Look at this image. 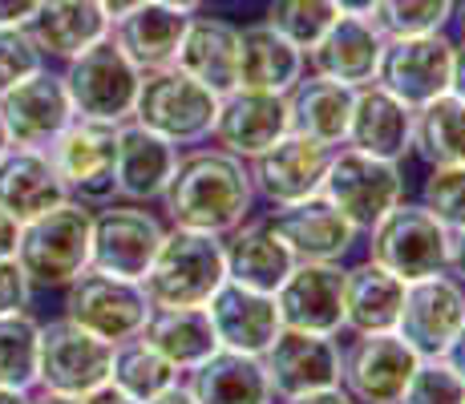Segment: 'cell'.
Wrapping results in <instances>:
<instances>
[{"mask_svg": "<svg viewBox=\"0 0 465 404\" xmlns=\"http://www.w3.org/2000/svg\"><path fill=\"white\" fill-rule=\"evenodd\" d=\"M255 202L259 199L247 162L219 146H191L186 154H178L174 174L158 199L170 227L207 231L219 239L243 219H252Z\"/></svg>", "mask_w": 465, "mask_h": 404, "instance_id": "6da1fadb", "label": "cell"}, {"mask_svg": "<svg viewBox=\"0 0 465 404\" xmlns=\"http://www.w3.org/2000/svg\"><path fill=\"white\" fill-rule=\"evenodd\" d=\"M89 239H94V206L65 199L53 211L21 222L16 263L33 287H65L89 267Z\"/></svg>", "mask_w": 465, "mask_h": 404, "instance_id": "7a4b0ae2", "label": "cell"}, {"mask_svg": "<svg viewBox=\"0 0 465 404\" xmlns=\"http://www.w3.org/2000/svg\"><path fill=\"white\" fill-rule=\"evenodd\" d=\"M223 280H227V267H223L219 235L166 227L154 263L142 275V291L150 308H203Z\"/></svg>", "mask_w": 465, "mask_h": 404, "instance_id": "3957f363", "label": "cell"}, {"mask_svg": "<svg viewBox=\"0 0 465 404\" xmlns=\"http://www.w3.org/2000/svg\"><path fill=\"white\" fill-rule=\"evenodd\" d=\"M214 110H219V94H211L178 65H163L142 74L130 118L163 133L174 146H203L211 138Z\"/></svg>", "mask_w": 465, "mask_h": 404, "instance_id": "277c9868", "label": "cell"}, {"mask_svg": "<svg viewBox=\"0 0 465 404\" xmlns=\"http://www.w3.org/2000/svg\"><path fill=\"white\" fill-rule=\"evenodd\" d=\"M320 194L364 235L392 206L405 202V170H401V162L361 154L352 146H336L328 158Z\"/></svg>", "mask_w": 465, "mask_h": 404, "instance_id": "5b68a950", "label": "cell"}, {"mask_svg": "<svg viewBox=\"0 0 465 404\" xmlns=\"http://www.w3.org/2000/svg\"><path fill=\"white\" fill-rule=\"evenodd\" d=\"M369 239V259L389 267L405 283L429 280V275L450 271V251H453V231L441 227L421 202H401L364 231Z\"/></svg>", "mask_w": 465, "mask_h": 404, "instance_id": "8992f818", "label": "cell"}, {"mask_svg": "<svg viewBox=\"0 0 465 404\" xmlns=\"http://www.w3.org/2000/svg\"><path fill=\"white\" fill-rule=\"evenodd\" d=\"M61 81H65V94H69V102H74L77 118L118 125L134 113L142 69L118 49L114 37H102L97 44H89V49H82L77 57L65 61Z\"/></svg>", "mask_w": 465, "mask_h": 404, "instance_id": "52a82bcc", "label": "cell"}, {"mask_svg": "<svg viewBox=\"0 0 465 404\" xmlns=\"http://www.w3.org/2000/svg\"><path fill=\"white\" fill-rule=\"evenodd\" d=\"M166 222L142 202H105L94 206V239H89V267L118 280L142 283L158 247H163Z\"/></svg>", "mask_w": 465, "mask_h": 404, "instance_id": "ba28073f", "label": "cell"}, {"mask_svg": "<svg viewBox=\"0 0 465 404\" xmlns=\"http://www.w3.org/2000/svg\"><path fill=\"white\" fill-rule=\"evenodd\" d=\"M65 291V303H61V316L74 320L77 328L94 331L97 340H110V344H122V340L142 336L150 320V300L142 291V283L134 280H118V275H105L85 267L74 283L61 287Z\"/></svg>", "mask_w": 465, "mask_h": 404, "instance_id": "9c48e42d", "label": "cell"}, {"mask_svg": "<svg viewBox=\"0 0 465 404\" xmlns=\"http://www.w3.org/2000/svg\"><path fill=\"white\" fill-rule=\"evenodd\" d=\"M118 125L94 122V118H74L53 138L49 158H53V166H57L61 182H65L69 199H77L85 206H105L118 199V186H114Z\"/></svg>", "mask_w": 465, "mask_h": 404, "instance_id": "30bf717a", "label": "cell"}, {"mask_svg": "<svg viewBox=\"0 0 465 404\" xmlns=\"http://www.w3.org/2000/svg\"><path fill=\"white\" fill-rule=\"evenodd\" d=\"M417 360L397 331H356L340 348V389L356 404H401Z\"/></svg>", "mask_w": 465, "mask_h": 404, "instance_id": "8fae6325", "label": "cell"}, {"mask_svg": "<svg viewBox=\"0 0 465 404\" xmlns=\"http://www.w3.org/2000/svg\"><path fill=\"white\" fill-rule=\"evenodd\" d=\"M114 344L97 340L94 331L77 328L74 320H49L41 323V348H37V389L85 397L97 384L110 380Z\"/></svg>", "mask_w": 465, "mask_h": 404, "instance_id": "7c38bea8", "label": "cell"}, {"mask_svg": "<svg viewBox=\"0 0 465 404\" xmlns=\"http://www.w3.org/2000/svg\"><path fill=\"white\" fill-rule=\"evenodd\" d=\"M450 69H453V37H445V33L384 37L377 85L389 89L409 110H421L425 102L450 94Z\"/></svg>", "mask_w": 465, "mask_h": 404, "instance_id": "4fadbf2b", "label": "cell"}, {"mask_svg": "<svg viewBox=\"0 0 465 404\" xmlns=\"http://www.w3.org/2000/svg\"><path fill=\"white\" fill-rule=\"evenodd\" d=\"M461 323H465V283L453 271L405 283L397 336L405 340L421 360L441 356L445 344L461 331Z\"/></svg>", "mask_w": 465, "mask_h": 404, "instance_id": "5bb4252c", "label": "cell"}, {"mask_svg": "<svg viewBox=\"0 0 465 404\" xmlns=\"http://www.w3.org/2000/svg\"><path fill=\"white\" fill-rule=\"evenodd\" d=\"M292 130L288 113V94H263V89H231L219 97L211 125V142L227 154L252 162L267 146L283 138Z\"/></svg>", "mask_w": 465, "mask_h": 404, "instance_id": "9a60e30c", "label": "cell"}, {"mask_svg": "<svg viewBox=\"0 0 465 404\" xmlns=\"http://www.w3.org/2000/svg\"><path fill=\"white\" fill-rule=\"evenodd\" d=\"M328 158H332V146L288 130L275 146H267L259 158L247 162L255 199H263L267 206H288L308 199V194H320Z\"/></svg>", "mask_w": 465, "mask_h": 404, "instance_id": "2e32d148", "label": "cell"}, {"mask_svg": "<svg viewBox=\"0 0 465 404\" xmlns=\"http://www.w3.org/2000/svg\"><path fill=\"white\" fill-rule=\"evenodd\" d=\"M74 118L77 113L65 94V81H61V74H53L49 65H45L41 74L25 77L21 85H13L8 94H0V122H5L13 146L49 150L53 138Z\"/></svg>", "mask_w": 465, "mask_h": 404, "instance_id": "e0dca14e", "label": "cell"}, {"mask_svg": "<svg viewBox=\"0 0 465 404\" xmlns=\"http://www.w3.org/2000/svg\"><path fill=\"white\" fill-rule=\"evenodd\" d=\"M275 311L283 328L340 336L344 331V267L300 259L275 287Z\"/></svg>", "mask_w": 465, "mask_h": 404, "instance_id": "ac0fdd59", "label": "cell"}, {"mask_svg": "<svg viewBox=\"0 0 465 404\" xmlns=\"http://www.w3.org/2000/svg\"><path fill=\"white\" fill-rule=\"evenodd\" d=\"M259 360L267 368L275 400L340 384V340L336 336L280 328V336L272 340V348H267Z\"/></svg>", "mask_w": 465, "mask_h": 404, "instance_id": "d6986e66", "label": "cell"}, {"mask_svg": "<svg viewBox=\"0 0 465 404\" xmlns=\"http://www.w3.org/2000/svg\"><path fill=\"white\" fill-rule=\"evenodd\" d=\"M272 227L280 231V239L288 242V251L308 263H340L352 255V247L361 242V231L336 211L324 194H308L300 202L272 206Z\"/></svg>", "mask_w": 465, "mask_h": 404, "instance_id": "ffe728a7", "label": "cell"}, {"mask_svg": "<svg viewBox=\"0 0 465 404\" xmlns=\"http://www.w3.org/2000/svg\"><path fill=\"white\" fill-rule=\"evenodd\" d=\"M203 308H207V316H211L219 348H231V352L263 356L283 328L280 311H275V295L252 291V287H239L231 280H223L219 291H214Z\"/></svg>", "mask_w": 465, "mask_h": 404, "instance_id": "44dd1931", "label": "cell"}, {"mask_svg": "<svg viewBox=\"0 0 465 404\" xmlns=\"http://www.w3.org/2000/svg\"><path fill=\"white\" fill-rule=\"evenodd\" d=\"M183 150L166 142L163 133L146 130L142 122L126 118L118 125V162H114V186L122 202H158L178 166Z\"/></svg>", "mask_w": 465, "mask_h": 404, "instance_id": "7402d4cb", "label": "cell"}, {"mask_svg": "<svg viewBox=\"0 0 465 404\" xmlns=\"http://www.w3.org/2000/svg\"><path fill=\"white\" fill-rule=\"evenodd\" d=\"M344 146L372 158L405 162L413 150V110L381 89L377 81L352 89V113H348Z\"/></svg>", "mask_w": 465, "mask_h": 404, "instance_id": "603a6c76", "label": "cell"}, {"mask_svg": "<svg viewBox=\"0 0 465 404\" xmlns=\"http://www.w3.org/2000/svg\"><path fill=\"white\" fill-rule=\"evenodd\" d=\"M223 267L227 280L252 291L275 295V287L288 280V271L296 267V255L288 251V242L280 239V231L272 227V219H243L235 231L223 235Z\"/></svg>", "mask_w": 465, "mask_h": 404, "instance_id": "cb8c5ba5", "label": "cell"}, {"mask_svg": "<svg viewBox=\"0 0 465 404\" xmlns=\"http://www.w3.org/2000/svg\"><path fill=\"white\" fill-rule=\"evenodd\" d=\"M381 49H384V37L369 16L340 13L332 21V29L308 49V74L332 77L348 89L369 85V81H377Z\"/></svg>", "mask_w": 465, "mask_h": 404, "instance_id": "d4e9b609", "label": "cell"}, {"mask_svg": "<svg viewBox=\"0 0 465 404\" xmlns=\"http://www.w3.org/2000/svg\"><path fill=\"white\" fill-rule=\"evenodd\" d=\"M174 65L199 85H207L211 94H231L239 85V25L227 16L191 13Z\"/></svg>", "mask_w": 465, "mask_h": 404, "instance_id": "484cf974", "label": "cell"}, {"mask_svg": "<svg viewBox=\"0 0 465 404\" xmlns=\"http://www.w3.org/2000/svg\"><path fill=\"white\" fill-rule=\"evenodd\" d=\"M69 191L53 166L49 150L8 146L0 154V211H8L16 222H29L37 214L65 202Z\"/></svg>", "mask_w": 465, "mask_h": 404, "instance_id": "4316f807", "label": "cell"}, {"mask_svg": "<svg viewBox=\"0 0 465 404\" xmlns=\"http://www.w3.org/2000/svg\"><path fill=\"white\" fill-rule=\"evenodd\" d=\"M199 404H275V389L259 356L214 348L203 364L183 376Z\"/></svg>", "mask_w": 465, "mask_h": 404, "instance_id": "83f0119b", "label": "cell"}, {"mask_svg": "<svg viewBox=\"0 0 465 404\" xmlns=\"http://www.w3.org/2000/svg\"><path fill=\"white\" fill-rule=\"evenodd\" d=\"M303 74H308V53L296 49L288 37H280L267 21L239 25V85L235 89L292 94Z\"/></svg>", "mask_w": 465, "mask_h": 404, "instance_id": "f1b7e54d", "label": "cell"}, {"mask_svg": "<svg viewBox=\"0 0 465 404\" xmlns=\"http://www.w3.org/2000/svg\"><path fill=\"white\" fill-rule=\"evenodd\" d=\"M110 16L97 0H41L29 16V37L37 41L45 61H69L82 49L110 37Z\"/></svg>", "mask_w": 465, "mask_h": 404, "instance_id": "f546056e", "label": "cell"}, {"mask_svg": "<svg viewBox=\"0 0 465 404\" xmlns=\"http://www.w3.org/2000/svg\"><path fill=\"white\" fill-rule=\"evenodd\" d=\"M186 21H191V13H178V8H166V5H158V0H146V5H138L134 13L118 16V21L110 25V37L118 41V49L146 74V69L174 65Z\"/></svg>", "mask_w": 465, "mask_h": 404, "instance_id": "4dcf8cb0", "label": "cell"}, {"mask_svg": "<svg viewBox=\"0 0 465 404\" xmlns=\"http://www.w3.org/2000/svg\"><path fill=\"white\" fill-rule=\"evenodd\" d=\"M401 303H405V280L389 267L361 259L344 271V331H397Z\"/></svg>", "mask_w": 465, "mask_h": 404, "instance_id": "1f68e13d", "label": "cell"}, {"mask_svg": "<svg viewBox=\"0 0 465 404\" xmlns=\"http://www.w3.org/2000/svg\"><path fill=\"white\" fill-rule=\"evenodd\" d=\"M288 113L292 130L308 133V138L324 142V146H344L348 133V113H352V89L340 85L332 77L303 74L296 89L288 94Z\"/></svg>", "mask_w": 465, "mask_h": 404, "instance_id": "d6a6232c", "label": "cell"}, {"mask_svg": "<svg viewBox=\"0 0 465 404\" xmlns=\"http://www.w3.org/2000/svg\"><path fill=\"white\" fill-rule=\"evenodd\" d=\"M142 340L158 348L183 376L219 348L207 308H154L146 328H142Z\"/></svg>", "mask_w": 465, "mask_h": 404, "instance_id": "836d02e7", "label": "cell"}, {"mask_svg": "<svg viewBox=\"0 0 465 404\" xmlns=\"http://www.w3.org/2000/svg\"><path fill=\"white\" fill-rule=\"evenodd\" d=\"M425 166H461L465 162V102L441 94L413 110V150Z\"/></svg>", "mask_w": 465, "mask_h": 404, "instance_id": "e575fe53", "label": "cell"}, {"mask_svg": "<svg viewBox=\"0 0 465 404\" xmlns=\"http://www.w3.org/2000/svg\"><path fill=\"white\" fill-rule=\"evenodd\" d=\"M110 380L142 404V400L158 397L163 389H170V384H178V380H183V372H178V368L170 364L158 348H150L142 336H134V340L114 344Z\"/></svg>", "mask_w": 465, "mask_h": 404, "instance_id": "d590c367", "label": "cell"}, {"mask_svg": "<svg viewBox=\"0 0 465 404\" xmlns=\"http://www.w3.org/2000/svg\"><path fill=\"white\" fill-rule=\"evenodd\" d=\"M37 348L41 323L29 311L0 316V389H37Z\"/></svg>", "mask_w": 465, "mask_h": 404, "instance_id": "8d00e7d4", "label": "cell"}, {"mask_svg": "<svg viewBox=\"0 0 465 404\" xmlns=\"http://www.w3.org/2000/svg\"><path fill=\"white\" fill-rule=\"evenodd\" d=\"M458 0H377L369 21L381 37H421V33H445L453 25Z\"/></svg>", "mask_w": 465, "mask_h": 404, "instance_id": "74e56055", "label": "cell"}, {"mask_svg": "<svg viewBox=\"0 0 465 404\" xmlns=\"http://www.w3.org/2000/svg\"><path fill=\"white\" fill-rule=\"evenodd\" d=\"M336 16H340V8L332 0H267L263 21L272 25L280 37H288L296 49L308 53L312 44L332 29Z\"/></svg>", "mask_w": 465, "mask_h": 404, "instance_id": "f35d334b", "label": "cell"}, {"mask_svg": "<svg viewBox=\"0 0 465 404\" xmlns=\"http://www.w3.org/2000/svg\"><path fill=\"white\" fill-rule=\"evenodd\" d=\"M429 214L441 227L461 231L465 227V162L461 166H429L425 182H421V199Z\"/></svg>", "mask_w": 465, "mask_h": 404, "instance_id": "ab89813d", "label": "cell"}, {"mask_svg": "<svg viewBox=\"0 0 465 404\" xmlns=\"http://www.w3.org/2000/svg\"><path fill=\"white\" fill-rule=\"evenodd\" d=\"M401 404H465V380L441 356H429V360H417Z\"/></svg>", "mask_w": 465, "mask_h": 404, "instance_id": "60d3db41", "label": "cell"}, {"mask_svg": "<svg viewBox=\"0 0 465 404\" xmlns=\"http://www.w3.org/2000/svg\"><path fill=\"white\" fill-rule=\"evenodd\" d=\"M49 65L37 41L29 37L25 25H0V94H8L13 85H21L25 77L41 74Z\"/></svg>", "mask_w": 465, "mask_h": 404, "instance_id": "b9f144b4", "label": "cell"}, {"mask_svg": "<svg viewBox=\"0 0 465 404\" xmlns=\"http://www.w3.org/2000/svg\"><path fill=\"white\" fill-rule=\"evenodd\" d=\"M33 291H37V287L29 283V275L21 271V263H16L13 255L0 259V316H16V311H29Z\"/></svg>", "mask_w": 465, "mask_h": 404, "instance_id": "7bdbcfd3", "label": "cell"}, {"mask_svg": "<svg viewBox=\"0 0 465 404\" xmlns=\"http://www.w3.org/2000/svg\"><path fill=\"white\" fill-rule=\"evenodd\" d=\"M275 404H356L352 397H348L340 384H332V389H316V392H300V397H283Z\"/></svg>", "mask_w": 465, "mask_h": 404, "instance_id": "ee69618b", "label": "cell"}, {"mask_svg": "<svg viewBox=\"0 0 465 404\" xmlns=\"http://www.w3.org/2000/svg\"><path fill=\"white\" fill-rule=\"evenodd\" d=\"M41 0H0V25H29Z\"/></svg>", "mask_w": 465, "mask_h": 404, "instance_id": "f6af8a7d", "label": "cell"}, {"mask_svg": "<svg viewBox=\"0 0 465 404\" xmlns=\"http://www.w3.org/2000/svg\"><path fill=\"white\" fill-rule=\"evenodd\" d=\"M82 404H138V400H134L130 392H122L114 380H105V384H97L94 392H85Z\"/></svg>", "mask_w": 465, "mask_h": 404, "instance_id": "bcb514c9", "label": "cell"}, {"mask_svg": "<svg viewBox=\"0 0 465 404\" xmlns=\"http://www.w3.org/2000/svg\"><path fill=\"white\" fill-rule=\"evenodd\" d=\"M450 94L465 102V37L453 41V69H450Z\"/></svg>", "mask_w": 465, "mask_h": 404, "instance_id": "7dc6e473", "label": "cell"}, {"mask_svg": "<svg viewBox=\"0 0 465 404\" xmlns=\"http://www.w3.org/2000/svg\"><path fill=\"white\" fill-rule=\"evenodd\" d=\"M16 239H21V222L8 211H0V259L16 255Z\"/></svg>", "mask_w": 465, "mask_h": 404, "instance_id": "c3c4849f", "label": "cell"}, {"mask_svg": "<svg viewBox=\"0 0 465 404\" xmlns=\"http://www.w3.org/2000/svg\"><path fill=\"white\" fill-rule=\"evenodd\" d=\"M441 360H445V364H450V368H453V372H458V376H461V380H465V323H461V331H458V336H453V340H450V344H445Z\"/></svg>", "mask_w": 465, "mask_h": 404, "instance_id": "681fc988", "label": "cell"}, {"mask_svg": "<svg viewBox=\"0 0 465 404\" xmlns=\"http://www.w3.org/2000/svg\"><path fill=\"white\" fill-rule=\"evenodd\" d=\"M142 404H199V400H194L191 389L178 380V384H170V389H163L158 397H150V400H142Z\"/></svg>", "mask_w": 465, "mask_h": 404, "instance_id": "f907efd6", "label": "cell"}, {"mask_svg": "<svg viewBox=\"0 0 465 404\" xmlns=\"http://www.w3.org/2000/svg\"><path fill=\"white\" fill-rule=\"evenodd\" d=\"M450 271L465 283V227L453 231V251H450Z\"/></svg>", "mask_w": 465, "mask_h": 404, "instance_id": "816d5d0a", "label": "cell"}, {"mask_svg": "<svg viewBox=\"0 0 465 404\" xmlns=\"http://www.w3.org/2000/svg\"><path fill=\"white\" fill-rule=\"evenodd\" d=\"M29 404H82V397H69V392H53V389H33Z\"/></svg>", "mask_w": 465, "mask_h": 404, "instance_id": "f5cc1de1", "label": "cell"}, {"mask_svg": "<svg viewBox=\"0 0 465 404\" xmlns=\"http://www.w3.org/2000/svg\"><path fill=\"white\" fill-rule=\"evenodd\" d=\"M344 16H372V8H377V0H332Z\"/></svg>", "mask_w": 465, "mask_h": 404, "instance_id": "db71d44e", "label": "cell"}, {"mask_svg": "<svg viewBox=\"0 0 465 404\" xmlns=\"http://www.w3.org/2000/svg\"><path fill=\"white\" fill-rule=\"evenodd\" d=\"M97 5L105 8V16H110V21H118V16L134 13V8H138V5H146V0H97Z\"/></svg>", "mask_w": 465, "mask_h": 404, "instance_id": "11a10c76", "label": "cell"}, {"mask_svg": "<svg viewBox=\"0 0 465 404\" xmlns=\"http://www.w3.org/2000/svg\"><path fill=\"white\" fill-rule=\"evenodd\" d=\"M158 5L178 8V13H203V5H207V0H158Z\"/></svg>", "mask_w": 465, "mask_h": 404, "instance_id": "9f6ffc18", "label": "cell"}, {"mask_svg": "<svg viewBox=\"0 0 465 404\" xmlns=\"http://www.w3.org/2000/svg\"><path fill=\"white\" fill-rule=\"evenodd\" d=\"M0 404H29V392H21V389H0Z\"/></svg>", "mask_w": 465, "mask_h": 404, "instance_id": "6f0895ef", "label": "cell"}, {"mask_svg": "<svg viewBox=\"0 0 465 404\" xmlns=\"http://www.w3.org/2000/svg\"><path fill=\"white\" fill-rule=\"evenodd\" d=\"M453 25H458V33L465 37V0H458V8H453Z\"/></svg>", "mask_w": 465, "mask_h": 404, "instance_id": "680465c9", "label": "cell"}, {"mask_svg": "<svg viewBox=\"0 0 465 404\" xmlns=\"http://www.w3.org/2000/svg\"><path fill=\"white\" fill-rule=\"evenodd\" d=\"M8 146H13V142H8V130H5V122H0V154H5Z\"/></svg>", "mask_w": 465, "mask_h": 404, "instance_id": "91938a15", "label": "cell"}, {"mask_svg": "<svg viewBox=\"0 0 465 404\" xmlns=\"http://www.w3.org/2000/svg\"><path fill=\"white\" fill-rule=\"evenodd\" d=\"M231 5H235V0H231Z\"/></svg>", "mask_w": 465, "mask_h": 404, "instance_id": "94428289", "label": "cell"}]
</instances>
